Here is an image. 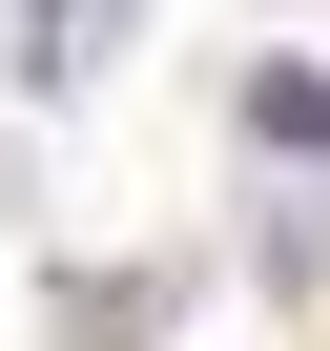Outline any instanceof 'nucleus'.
I'll use <instances>...</instances> for the list:
<instances>
[{"instance_id": "obj_2", "label": "nucleus", "mask_w": 330, "mask_h": 351, "mask_svg": "<svg viewBox=\"0 0 330 351\" xmlns=\"http://www.w3.org/2000/svg\"><path fill=\"white\" fill-rule=\"evenodd\" d=\"M227 124H248L268 165H330V83H309V62H248V104H227Z\"/></svg>"}, {"instance_id": "obj_1", "label": "nucleus", "mask_w": 330, "mask_h": 351, "mask_svg": "<svg viewBox=\"0 0 330 351\" xmlns=\"http://www.w3.org/2000/svg\"><path fill=\"white\" fill-rule=\"evenodd\" d=\"M124 42V0H0V62H21V83H83Z\"/></svg>"}]
</instances>
